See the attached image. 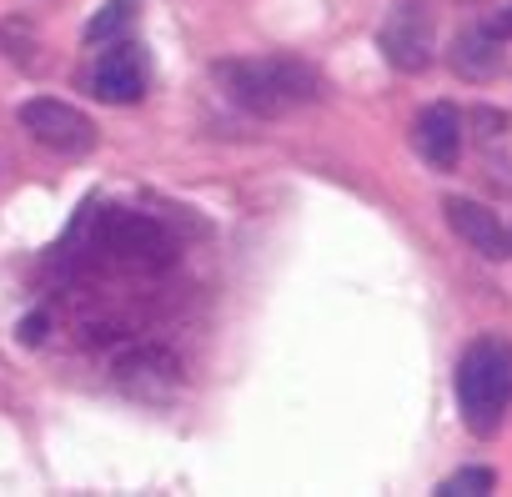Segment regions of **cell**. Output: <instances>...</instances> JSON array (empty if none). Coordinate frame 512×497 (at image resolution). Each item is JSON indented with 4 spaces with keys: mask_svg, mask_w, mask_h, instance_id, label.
Masks as SVG:
<instances>
[{
    "mask_svg": "<svg viewBox=\"0 0 512 497\" xmlns=\"http://www.w3.org/2000/svg\"><path fill=\"white\" fill-rule=\"evenodd\" d=\"M211 81L221 86V96L251 116H287L297 106L322 101V81L307 61L297 56H236V61H216Z\"/></svg>",
    "mask_w": 512,
    "mask_h": 497,
    "instance_id": "obj_1",
    "label": "cell"
},
{
    "mask_svg": "<svg viewBox=\"0 0 512 497\" xmlns=\"http://www.w3.org/2000/svg\"><path fill=\"white\" fill-rule=\"evenodd\" d=\"M507 407H512V342L477 337L457 362V412L477 437H487L497 432Z\"/></svg>",
    "mask_w": 512,
    "mask_h": 497,
    "instance_id": "obj_2",
    "label": "cell"
},
{
    "mask_svg": "<svg viewBox=\"0 0 512 497\" xmlns=\"http://www.w3.org/2000/svg\"><path fill=\"white\" fill-rule=\"evenodd\" d=\"M377 46H382V61L402 76H417L432 66V46H437V16L427 0H402V6L382 21L377 31Z\"/></svg>",
    "mask_w": 512,
    "mask_h": 497,
    "instance_id": "obj_3",
    "label": "cell"
},
{
    "mask_svg": "<svg viewBox=\"0 0 512 497\" xmlns=\"http://www.w3.org/2000/svg\"><path fill=\"white\" fill-rule=\"evenodd\" d=\"M16 116H21V126L31 131V141H41V146L56 151V156H86V151L96 146V121H91L86 111L56 101V96H36V101H26Z\"/></svg>",
    "mask_w": 512,
    "mask_h": 497,
    "instance_id": "obj_4",
    "label": "cell"
},
{
    "mask_svg": "<svg viewBox=\"0 0 512 497\" xmlns=\"http://www.w3.org/2000/svg\"><path fill=\"white\" fill-rule=\"evenodd\" d=\"M101 252H111L126 267H161V262H171V241L156 221L111 206V211H101Z\"/></svg>",
    "mask_w": 512,
    "mask_h": 497,
    "instance_id": "obj_5",
    "label": "cell"
},
{
    "mask_svg": "<svg viewBox=\"0 0 512 497\" xmlns=\"http://www.w3.org/2000/svg\"><path fill=\"white\" fill-rule=\"evenodd\" d=\"M91 91L111 106H136L146 96V56L131 41H111L91 66Z\"/></svg>",
    "mask_w": 512,
    "mask_h": 497,
    "instance_id": "obj_6",
    "label": "cell"
},
{
    "mask_svg": "<svg viewBox=\"0 0 512 497\" xmlns=\"http://www.w3.org/2000/svg\"><path fill=\"white\" fill-rule=\"evenodd\" d=\"M447 226L457 231V241H467L477 257H487V262H502V257H512V236H507V226L497 221V211H487L482 201H472V196H447Z\"/></svg>",
    "mask_w": 512,
    "mask_h": 497,
    "instance_id": "obj_7",
    "label": "cell"
},
{
    "mask_svg": "<svg viewBox=\"0 0 512 497\" xmlns=\"http://www.w3.org/2000/svg\"><path fill=\"white\" fill-rule=\"evenodd\" d=\"M417 151L437 171H452L457 166V156H462V116H457V106L437 101V106H427L417 116Z\"/></svg>",
    "mask_w": 512,
    "mask_h": 497,
    "instance_id": "obj_8",
    "label": "cell"
},
{
    "mask_svg": "<svg viewBox=\"0 0 512 497\" xmlns=\"http://www.w3.org/2000/svg\"><path fill=\"white\" fill-rule=\"evenodd\" d=\"M452 71L462 81H492L502 71V41H492L487 31H462L452 46Z\"/></svg>",
    "mask_w": 512,
    "mask_h": 497,
    "instance_id": "obj_9",
    "label": "cell"
},
{
    "mask_svg": "<svg viewBox=\"0 0 512 497\" xmlns=\"http://www.w3.org/2000/svg\"><path fill=\"white\" fill-rule=\"evenodd\" d=\"M131 21H136V0H106V6L91 16V26H86V41H91V46H106V41H116Z\"/></svg>",
    "mask_w": 512,
    "mask_h": 497,
    "instance_id": "obj_10",
    "label": "cell"
},
{
    "mask_svg": "<svg viewBox=\"0 0 512 497\" xmlns=\"http://www.w3.org/2000/svg\"><path fill=\"white\" fill-rule=\"evenodd\" d=\"M492 487H497V472H492V467H457L437 492H442V497H482V492H492Z\"/></svg>",
    "mask_w": 512,
    "mask_h": 497,
    "instance_id": "obj_11",
    "label": "cell"
},
{
    "mask_svg": "<svg viewBox=\"0 0 512 497\" xmlns=\"http://www.w3.org/2000/svg\"><path fill=\"white\" fill-rule=\"evenodd\" d=\"M482 31H487L492 41H512V6H502V11H497V16L482 26Z\"/></svg>",
    "mask_w": 512,
    "mask_h": 497,
    "instance_id": "obj_12",
    "label": "cell"
},
{
    "mask_svg": "<svg viewBox=\"0 0 512 497\" xmlns=\"http://www.w3.org/2000/svg\"><path fill=\"white\" fill-rule=\"evenodd\" d=\"M41 337H46V322H41V317H26V322H21V342H26V347H36Z\"/></svg>",
    "mask_w": 512,
    "mask_h": 497,
    "instance_id": "obj_13",
    "label": "cell"
}]
</instances>
